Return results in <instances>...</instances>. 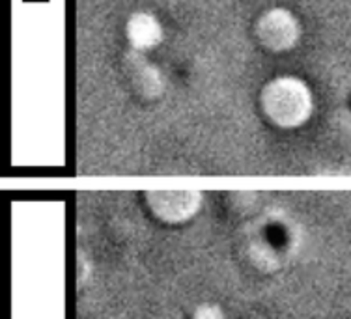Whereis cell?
<instances>
[{
    "mask_svg": "<svg viewBox=\"0 0 351 319\" xmlns=\"http://www.w3.org/2000/svg\"><path fill=\"white\" fill-rule=\"evenodd\" d=\"M195 319H224V316L217 306H202L196 310Z\"/></svg>",
    "mask_w": 351,
    "mask_h": 319,
    "instance_id": "3957f363",
    "label": "cell"
},
{
    "mask_svg": "<svg viewBox=\"0 0 351 319\" xmlns=\"http://www.w3.org/2000/svg\"><path fill=\"white\" fill-rule=\"evenodd\" d=\"M298 86L293 84V88H288V84H282V88L265 94V114L280 127L301 125L308 116V97Z\"/></svg>",
    "mask_w": 351,
    "mask_h": 319,
    "instance_id": "7a4b0ae2",
    "label": "cell"
},
{
    "mask_svg": "<svg viewBox=\"0 0 351 319\" xmlns=\"http://www.w3.org/2000/svg\"><path fill=\"white\" fill-rule=\"evenodd\" d=\"M202 198L195 190H152L146 192V204L159 220L183 222L195 217Z\"/></svg>",
    "mask_w": 351,
    "mask_h": 319,
    "instance_id": "6da1fadb",
    "label": "cell"
}]
</instances>
